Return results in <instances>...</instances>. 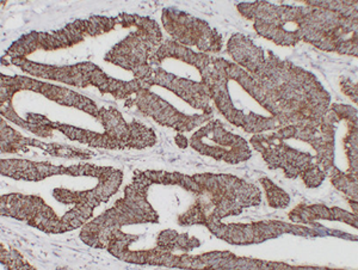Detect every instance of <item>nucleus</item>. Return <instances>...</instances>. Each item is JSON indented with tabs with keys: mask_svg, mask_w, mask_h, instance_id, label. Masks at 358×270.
Returning <instances> with one entry per match:
<instances>
[{
	"mask_svg": "<svg viewBox=\"0 0 358 270\" xmlns=\"http://www.w3.org/2000/svg\"><path fill=\"white\" fill-rule=\"evenodd\" d=\"M266 192V197H268V205L273 208H285L289 205L290 197L285 190L278 188L277 185H273L268 178H261L259 180Z\"/></svg>",
	"mask_w": 358,
	"mask_h": 270,
	"instance_id": "obj_15",
	"label": "nucleus"
},
{
	"mask_svg": "<svg viewBox=\"0 0 358 270\" xmlns=\"http://www.w3.org/2000/svg\"><path fill=\"white\" fill-rule=\"evenodd\" d=\"M155 185L145 172L135 171L133 183L124 189V197L83 226L80 239L96 249H106V238L111 229L145 222H158L159 215L147 201V190Z\"/></svg>",
	"mask_w": 358,
	"mask_h": 270,
	"instance_id": "obj_2",
	"label": "nucleus"
},
{
	"mask_svg": "<svg viewBox=\"0 0 358 270\" xmlns=\"http://www.w3.org/2000/svg\"><path fill=\"white\" fill-rule=\"evenodd\" d=\"M117 22L124 28L134 27L136 30L114 45L113 50L106 53V60L124 70L131 71L135 78L143 80L153 67L150 64L151 57L163 43L160 27L152 18L128 13L118 15Z\"/></svg>",
	"mask_w": 358,
	"mask_h": 270,
	"instance_id": "obj_3",
	"label": "nucleus"
},
{
	"mask_svg": "<svg viewBox=\"0 0 358 270\" xmlns=\"http://www.w3.org/2000/svg\"><path fill=\"white\" fill-rule=\"evenodd\" d=\"M176 143H177V145L180 146V148H185L187 145H189V140H187L184 135L178 134L176 136Z\"/></svg>",
	"mask_w": 358,
	"mask_h": 270,
	"instance_id": "obj_17",
	"label": "nucleus"
},
{
	"mask_svg": "<svg viewBox=\"0 0 358 270\" xmlns=\"http://www.w3.org/2000/svg\"><path fill=\"white\" fill-rule=\"evenodd\" d=\"M118 24L117 17L91 16L89 20H78L69 23L65 28L52 31H31L13 42L6 50L11 59L27 57L36 50H65L82 42L85 36H98L108 33Z\"/></svg>",
	"mask_w": 358,
	"mask_h": 270,
	"instance_id": "obj_4",
	"label": "nucleus"
},
{
	"mask_svg": "<svg viewBox=\"0 0 358 270\" xmlns=\"http://www.w3.org/2000/svg\"><path fill=\"white\" fill-rule=\"evenodd\" d=\"M153 183L177 185L197 195L195 205L178 218L182 226L204 225L238 215L243 209L261 204L259 189L232 175L196 173L187 176L178 172L145 171Z\"/></svg>",
	"mask_w": 358,
	"mask_h": 270,
	"instance_id": "obj_1",
	"label": "nucleus"
},
{
	"mask_svg": "<svg viewBox=\"0 0 358 270\" xmlns=\"http://www.w3.org/2000/svg\"><path fill=\"white\" fill-rule=\"evenodd\" d=\"M0 172L3 176L11 177L13 180H33L40 182L45 178L59 175L67 176H91L99 178L109 171L110 168H101L91 164L80 165H53L50 163H37L27 159H1Z\"/></svg>",
	"mask_w": 358,
	"mask_h": 270,
	"instance_id": "obj_11",
	"label": "nucleus"
},
{
	"mask_svg": "<svg viewBox=\"0 0 358 270\" xmlns=\"http://www.w3.org/2000/svg\"><path fill=\"white\" fill-rule=\"evenodd\" d=\"M0 213L3 217L24 221L28 225L45 234H64L66 226L45 204L42 197L24 194H8L0 199Z\"/></svg>",
	"mask_w": 358,
	"mask_h": 270,
	"instance_id": "obj_9",
	"label": "nucleus"
},
{
	"mask_svg": "<svg viewBox=\"0 0 358 270\" xmlns=\"http://www.w3.org/2000/svg\"><path fill=\"white\" fill-rule=\"evenodd\" d=\"M133 106H136L138 111H141V114L150 116L159 125L173 128L180 133L192 131L194 128L203 125L213 118L212 114H183L146 87L138 90L133 99L129 97L127 99L126 107L131 108Z\"/></svg>",
	"mask_w": 358,
	"mask_h": 270,
	"instance_id": "obj_10",
	"label": "nucleus"
},
{
	"mask_svg": "<svg viewBox=\"0 0 358 270\" xmlns=\"http://www.w3.org/2000/svg\"><path fill=\"white\" fill-rule=\"evenodd\" d=\"M164 28L173 41L185 47H196L202 52L217 53L222 50V37L207 22L176 8H165L162 17Z\"/></svg>",
	"mask_w": 358,
	"mask_h": 270,
	"instance_id": "obj_8",
	"label": "nucleus"
},
{
	"mask_svg": "<svg viewBox=\"0 0 358 270\" xmlns=\"http://www.w3.org/2000/svg\"><path fill=\"white\" fill-rule=\"evenodd\" d=\"M11 64L18 66L25 73L31 74L38 78L50 79L77 87L92 86L94 74L98 66L92 62H80L77 65L54 66L31 62L27 57L11 59Z\"/></svg>",
	"mask_w": 358,
	"mask_h": 270,
	"instance_id": "obj_13",
	"label": "nucleus"
},
{
	"mask_svg": "<svg viewBox=\"0 0 358 270\" xmlns=\"http://www.w3.org/2000/svg\"><path fill=\"white\" fill-rule=\"evenodd\" d=\"M0 106L3 104H13V96L22 90L34 91L37 94H41L45 99H50L53 102L65 106V107L77 108L79 111H85L87 114L98 119L99 109L97 104L85 97L83 94L69 90L67 87L52 85L48 83L40 82L36 79L28 78V77H10L1 74L0 76Z\"/></svg>",
	"mask_w": 358,
	"mask_h": 270,
	"instance_id": "obj_6",
	"label": "nucleus"
},
{
	"mask_svg": "<svg viewBox=\"0 0 358 270\" xmlns=\"http://www.w3.org/2000/svg\"><path fill=\"white\" fill-rule=\"evenodd\" d=\"M1 263L10 268V269H34L28 262H25L24 258L17 250H5L4 246H1Z\"/></svg>",
	"mask_w": 358,
	"mask_h": 270,
	"instance_id": "obj_16",
	"label": "nucleus"
},
{
	"mask_svg": "<svg viewBox=\"0 0 358 270\" xmlns=\"http://www.w3.org/2000/svg\"><path fill=\"white\" fill-rule=\"evenodd\" d=\"M30 148H40L48 155L69 159H89L94 153L80 148H71L60 143H45L33 138H25L21 133L8 126L4 119L0 120V151L1 153H18L29 151Z\"/></svg>",
	"mask_w": 358,
	"mask_h": 270,
	"instance_id": "obj_14",
	"label": "nucleus"
},
{
	"mask_svg": "<svg viewBox=\"0 0 358 270\" xmlns=\"http://www.w3.org/2000/svg\"><path fill=\"white\" fill-rule=\"evenodd\" d=\"M189 143L201 155L228 164L243 163L251 158L248 141L239 135L226 131L219 120L201 127L192 135Z\"/></svg>",
	"mask_w": 358,
	"mask_h": 270,
	"instance_id": "obj_7",
	"label": "nucleus"
},
{
	"mask_svg": "<svg viewBox=\"0 0 358 270\" xmlns=\"http://www.w3.org/2000/svg\"><path fill=\"white\" fill-rule=\"evenodd\" d=\"M146 89L153 85L163 86L165 89L175 92L178 97L189 103L192 108L200 109L203 114H212L210 107V91L203 82L197 83L189 79L180 78L175 74L169 73L162 67H152L146 78L141 80Z\"/></svg>",
	"mask_w": 358,
	"mask_h": 270,
	"instance_id": "obj_12",
	"label": "nucleus"
},
{
	"mask_svg": "<svg viewBox=\"0 0 358 270\" xmlns=\"http://www.w3.org/2000/svg\"><path fill=\"white\" fill-rule=\"evenodd\" d=\"M122 180L123 172L110 168L109 171L98 178V185L94 189L84 192H73L64 188L54 189L53 197L55 200L65 205H74L73 209L62 217L67 232L85 225L86 221L94 215V209L116 194Z\"/></svg>",
	"mask_w": 358,
	"mask_h": 270,
	"instance_id": "obj_5",
	"label": "nucleus"
}]
</instances>
